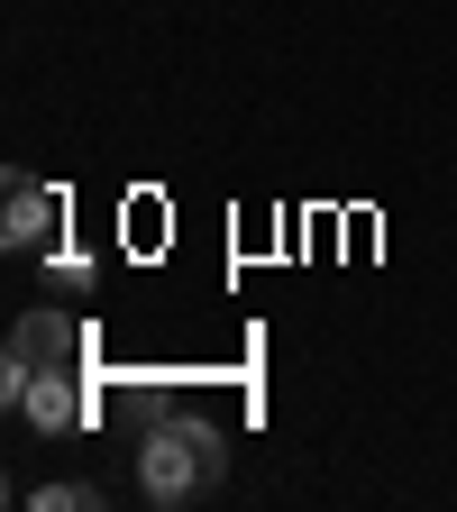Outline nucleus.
Listing matches in <instances>:
<instances>
[{
    "instance_id": "5",
    "label": "nucleus",
    "mask_w": 457,
    "mask_h": 512,
    "mask_svg": "<svg viewBox=\"0 0 457 512\" xmlns=\"http://www.w3.org/2000/svg\"><path fill=\"white\" fill-rule=\"evenodd\" d=\"M83 503H101L92 485H37V512H83Z\"/></svg>"
},
{
    "instance_id": "4",
    "label": "nucleus",
    "mask_w": 457,
    "mask_h": 512,
    "mask_svg": "<svg viewBox=\"0 0 457 512\" xmlns=\"http://www.w3.org/2000/svg\"><path fill=\"white\" fill-rule=\"evenodd\" d=\"M10 403H19L37 430H83V421H92V394H83V375H28Z\"/></svg>"
},
{
    "instance_id": "1",
    "label": "nucleus",
    "mask_w": 457,
    "mask_h": 512,
    "mask_svg": "<svg viewBox=\"0 0 457 512\" xmlns=\"http://www.w3.org/2000/svg\"><path fill=\"white\" fill-rule=\"evenodd\" d=\"M220 467H229V448H220V430L202 421V412H174V421H156L147 430V448H138V494L147 503H202L211 485H220Z\"/></svg>"
},
{
    "instance_id": "2",
    "label": "nucleus",
    "mask_w": 457,
    "mask_h": 512,
    "mask_svg": "<svg viewBox=\"0 0 457 512\" xmlns=\"http://www.w3.org/2000/svg\"><path fill=\"white\" fill-rule=\"evenodd\" d=\"M83 357H92L83 320L46 302V311H19V320H10V348H0V366H10V375H0V384L19 394L28 375H83Z\"/></svg>"
},
{
    "instance_id": "3",
    "label": "nucleus",
    "mask_w": 457,
    "mask_h": 512,
    "mask_svg": "<svg viewBox=\"0 0 457 512\" xmlns=\"http://www.w3.org/2000/svg\"><path fill=\"white\" fill-rule=\"evenodd\" d=\"M55 229H64V192L37 183V174H0V238H10L19 256H37Z\"/></svg>"
}]
</instances>
